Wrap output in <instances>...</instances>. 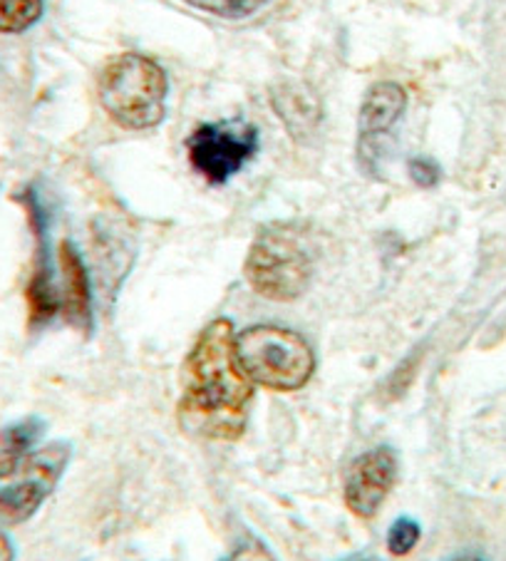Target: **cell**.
Masks as SVG:
<instances>
[{
    "instance_id": "13",
    "label": "cell",
    "mask_w": 506,
    "mask_h": 561,
    "mask_svg": "<svg viewBox=\"0 0 506 561\" xmlns=\"http://www.w3.org/2000/svg\"><path fill=\"white\" fill-rule=\"evenodd\" d=\"M45 435V423L41 417H25L0 430V450L25 453L41 443Z\"/></svg>"
},
{
    "instance_id": "5",
    "label": "cell",
    "mask_w": 506,
    "mask_h": 561,
    "mask_svg": "<svg viewBox=\"0 0 506 561\" xmlns=\"http://www.w3.org/2000/svg\"><path fill=\"white\" fill-rule=\"evenodd\" d=\"M72 460L70 443H50L25 453L0 450V519L23 525L58 490Z\"/></svg>"
},
{
    "instance_id": "7",
    "label": "cell",
    "mask_w": 506,
    "mask_h": 561,
    "mask_svg": "<svg viewBox=\"0 0 506 561\" xmlns=\"http://www.w3.org/2000/svg\"><path fill=\"white\" fill-rule=\"evenodd\" d=\"M398 482V455L380 445L355 457L343 484V502L353 517L375 519Z\"/></svg>"
},
{
    "instance_id": "1",
    "label": "cell",
    "mask_w": 506,
    "mask_h": 561,
    "mask_svg": "<svg viewBox=\"0 0 506 561\" xmlns=\"http://www.w3.org/2000/svg\"><path fill=\"white\" fill-rule=\"evenodd\" d=\"M237 335L227 318L199 333L182 366V398L176 405L186 433L204 439L237 443L246 433L253 382L237 360Z\"/></svg>"
},
{
    "instance_id": "18",
    "label": "cell",
    "mask_w": 506,
    "mask_h": 561,
    "mask_svg": "<svg viewBox=\"0 0 506 561\" xmlns=\"http://www.w3.org/2000/svg\"><path fill=\"white\" fill-rule=\"evenodd\" d=\"M0 561H15V549L11 537L5 535L3 527H0Z\"/></svg>"
},
{
    "instance_id": "4",
    "label": "cell",
    "mask_w": 506,
    "mask_h": 561,
    "mask_svg": "<svg viewBox=\"0 0 506 561\" xmlns=\"http://www.w3.org/2000/svg\"><path fill=\"white\" fill-rule=\"evenodd\" d=\"M237 360L251 382L276 392L306 388L315 373V353L301 333L261 323L237 335Z\"/></svg>"
},
{
    "instance_id": "9",
    "label": "cell",
    "mask_w": 506,
    "mask_h": 561,
    "mask_svg": "<svg viewBox=\"0 0 506 561\" xmlns=\"http://www.w3.org/2000/svg\"><path fill=\"white\" fill-rule=\"evenodd\" d=\"M35 239V264L33 274L25 286V304H27V323L31 329H45L55 316L62 311V294L55 286V271L50 261L48 233H41Z\"/></svg>"
},
{
    "instance_id": "10",
    "label": "cell",
    "mask_w": 506,
    "mask_h": 561,
    "mask_svg": "<svg viewBox=\"0 0 506 561\" xmlns=\"http://www.w3.org/2000/svg\"><path fill=\"white\" fill-rule=\"evenodd\" d=\"M58 261L62 271V313L65 321L84 335L92 333V286L84 261L70 241H62L58 249Z\"/></svg>"
},
{
    "instance_id": "3",
    "label": "cell",
    "mask_w": 506,
    "mask_h": 561,
    "mask_svg": "<svg viewBox=\"0 0 506 561\" xmlns=\"http://www.w3.org/2000/svg\"><path fill=\"white\" fill-rule=\"evenodd\" d=\"M249 286L266 301L290 304L301 298L313 278V259L294 224H268L256 233L243 261Z\"/></svg>"
},
{
    "instance_id": "17",
    "label": "cell",
    "mask_w": 506,
    "mask_h": 561,
    "mask_svg": "<svg viewBox=\"0 0 506 561\" xmlns=\"http://www.w3.org/2000/svg\"><path fill=\"white\" fill-rule=\"evenodd\" d=\"M410 176L412 182L422 190H429V186H437V182L442 180V170H439V164L435 159L429 157H415L410 159Z\"/></svg>"
},
{
    "instance_id": "12",
    "label": "cell",
    "mask_w": 506,
    "mask_h": 561,
    "mask_svg": "<svg viewBox=\"0 0 506 561\" xmlns=\"http://www.w3.org/2000/svg\"><path fill=\"white\" fill-rule=\"evenodd\" d=\"M45 11L43 0H0V33L21 35L41 21Z\"/></svg>"
},
{
    "instance_id": "15",
    "label": "cell",
    "mask_w": 506,
    "mask_h": 561,
    "mask_svg": "<svg viewBox=\"0 0 506 561\" xmlns=\"http://www.w3.org/2000/svg\"><path fill=\"white\" fill-rule=\"evenodd\" d=\"M419 539H422V527L417 522L410 517H400L388 531V551L392 557L402 559L412 554V549L419 545Z\"/></svg>"
},
{
    "instance_id": "6",
    "label": "cell",
    "mask_w": 506,
    "mask_h": 561,
    "mask_svg": "<svg viewBox=\"0 0 506 561\" xmlns=\"http://www.w3.org/2000/svg\"><path fill=\"white\" fill-rule=\"evenodd\" d=\"M196 172L209 184H227L258 152V133L246 123L202 125L186 139Z\"/></svg>"
},
{
    "instance_id": "2",
    "label": "cell",
    "mask_w": 506,
    "mask_h": 561,
    "mask_svg": "<svg viewBox=\"0 0 506 561\" xmlns=\"http://www.w3.org/2000/svg\"><path fill=\"white\" fill-rule=\"evenodd\" d=\"M166 72L139 53H122L112 58L97 78V98L102 110L119 127L142 133L164 119L166 112Z\"/></svg>"
},
{
    "instance_id": "14",
    "label": "cell",
    "mask_w": 506,
    "mask_h": 561,
    "mask_svg": "<svg viewBox=\"0 0 506 561\" xmlns=\"http://www.w3.org/2000/svg\"><path fill=\"white\" fill-rule=\"evenodd\" d=\"M182 3L202 13L227 18V21H243V18L264 11L271 0H182Z\"/></svg>"
},
{
    "instance_id": "11",
    "label": "cell",
    "mask_w": 506,
    "mask_h": 561,
    "mask_svg": "<svg viewBox=\"0 0 506 561\" xmlns=\"http://www.w3.org/2000/svg\"><path fill=\"white\" fill-rule=\"evenodd\" d=\"M271 105L276 107L280 123L286 125L290 137L296 139L313 135L318 119H321V110H318L313 92L298 85L276 88L274 95H271Z\"/></svg>"
},
{
    "instance_id": "8",
    "label": "cell",
    "mask_w": 506,
    "mask_h": 561,
    "mask_svg": "<svg viewBox=\"0 0 506 561\" xmlns=\"http://www.w3.org/2000/svg\"><path fill=\"white\" fill-rule=\"evenodd\" d=\"M407 107V92L398 82L382 80L365 92L358 115V152L360 159H370L378 142L400 123Z\"/></svg>"
},
{
    "instance_id": "16",
    "label": "cell",
    "mask_w": 506,
    "mask_h": 561,
    "mask_svg": "<svg viewBox=\"0 0 506 561\" xmlns=\"http://www.w3.org/2000/svg\"><path fill=\"white\" fill-rule=\"evenodd\" d=\"M219 561H276V557L258 537H246Z\"/></svg>"
},
{
    "instance_id": "19",
    "label": "cell",
    "mask_w": 506,
    "mask_h": 561,
    "mask_svg": "<svg viewBox=\"0 0 506 561\" xmlns=\"http://www.w3.org/2000/svg\"><path fill=\"white\" fill-rule=\"evenodd\" d=\"M452 561H484V559H480V557H457Z\"/></svg>"
}]
</instances>
